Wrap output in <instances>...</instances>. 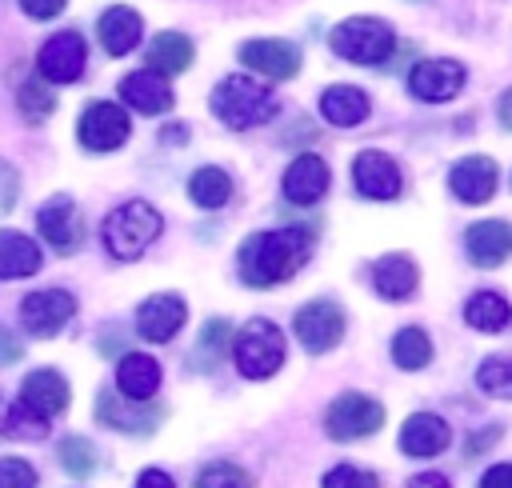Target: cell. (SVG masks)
Here are the masks:
<instances>
[{"mask_svg": "<svg viewBox=\"0 0 512 488\" xmlns=\"http://www.w3.org/2000/svg\"><path fill=\"white\" fill-rule=\"evenodd\" d=\"M308 248H312V236L304 228H268V232H256V236H248L240 244V256H236L240 280L248 288L284 284V280H292L304 268Z\"/></svg>", "mask_w": 512, "mask_h": 488, "instance_id": "6da1fadb", "label": "cell"}, {"mask_svg": "<svg viewBox=\"0 0 512 488\" xmlns=\"http://www.w3.org/2000/svg\"><path fill=\"white\" fill-rule=\"evenodd\" d=\"M212 112L228 128H256L276 116V96L252 76H224L212 88Z\"/></svg>", "mask_w": 512, "mask_h": 488, "instance_id": "7a4b0ae2", "label": "cell"}, {"mask_svg": "<svg viewBox=\"0 0 512 488\" xmlns=\"http://www.w3.org/2000/svg\"><path fill=\"white\" fill-rule=\"evenodd\" d=\"M160 228H164V220H160V212L148 200H128V204L108 212V220H104V248L116 260H136L160 236Z\"/></svg>", "mask_w": 512, "mask_h": 488, "instance_id": "3957f363", "label": "cell"}, {"mask_svg": "<svg viewBox=\"0 0 512 488\" xmlns=\"http://www.w3.org/2000/svg\"><path fill=\"white\" fill-rule=\"evenodd\" d=\"M328 44L336 56H344L352 64H384L396 52V32L376 16H352L332 28Z\"/></svg>", "mask_w": 512, "mask_h": 488, "instance_id": "277c9868", "label": "cell"}, {"mask_svg": "<svg viewBox=\"0 0 512 488\" xmlns=\"http://www.w3.org/2000/svg\"><path fill=\"white\" fill-rule=\"evenodd\" d=\"M232 356H236L240 376L264 380V376H272V372L284 364V332H280L272 320L256 316V320H248V324L236 332Z\"/></svg>", "mask_w": 512, "mask_h": 488, "instance_id": "5b68a950", "label": "cell"}, {"mask_svg": "<svg viewBox=\"0 0 512 488\" xmlns=\"http://www.w3.org/2000/svg\"><path fill=\"white\" fill-rule=\"evenodd\" d=\"M380 424H384V408H380V400H372L364 392L336 396L324 416V432L332 440H364V436L380 432Z\"/></svg>", "mask_w": 512, "mask_h": 488, "instance_id": "8992f818", "label": "cell"}, {"mask_svg": "<svg viewBox=\"0 0 512 488\" xmlns=\"http://www.w3.org/2000/svg\"><path fill=\"white\" fill-rule=\"evenodd\" d=\"M84 60H88L84 36L72 32V28H64V32H56V36H48V40L40 44V52H36V72H40V80H48V84H72V80H80Z\"/></svg>", "mask_w": 512, "mask_h": 488, "instance_id": "52a82bcc", "label": "cell"}, {"mask_svg": "<svg viewBox=\"0 0 512 488\" xmlns=\"http://www.w3.org/2000/svg\"><path fill=\"white\" fill-rule=\"evenodd\" d=\"M128 132H132L128 112L120 104H112V100L88 104L84 116H80V124H76V136H80V144L88 152H112V148H120L128 140Z\"/></svg>", "mask_w": 512, "mask_h": 488, "instance_id": "ba28073f", "label": "cell"}, {"mask_svg": "<svg viewBox=\"0 0 512 488\" xmlns=\"http://www.w3.org/2000/svg\"><path fill=\"white\" fill-rule=\"evenodd\" d=\"M292 332H296V340H300L312 356H320V352H328V348L340 344V336H344V312H340V304H332V300H308V304L296 312Z\"/></svg>", "mask_w": 512, "mask_h": 488, "instance_id": "9c48e42d", "label": "cell"}, {"mask_svg": "<svg viewBox=\"0 0 512 488\" xmlns=\"http://www.w3.org/2000/svg\"><path fill=\"white\" fill-rule=\"evenodd\" d=\"M72 316H76V296L64 292V288L28 292L24 304H20V324H24L32 336H56Z\"/></svg>", "mask_w": 512, "mask_h": 488, "instance_id": "30bf717a", "label": "cell"}, {"mask_svg": "<svg viewBox=\"0 0 512 488\" xmlns=\"http://www.w3.org/2000/svg\"><path fill=\"white\" fill-rule=\"evenodd\" d=\"M36 228H40V236L48 240V248L60 252V256L76 252L80 240H84V220H80V208H76L72 196H52L48 204H40Z\"/></svg>", "mask_w": 512, "mask_h": 488, "instance_id": "8fae6325", "label": "cell"}, {"mask_svg": "<svg viewBox=\"0 0 512 488\" xmlns=\"http://www.w3.org/2000/svg\"><path fill=\"white\" fill-rule=\"evenodd\" d=\"M460 88H464V64H460V60H448V56L420 60V64L408 72V92H412L416 100L444 104V100H452Z\"/></svg>", "mask_w": 512, "mask_h": 488, "instance_id": "7c38bea8", "label": "cell"}, {"mask_svg": "<svg viewBox=\"0 0 512 488\" xmlns=\"http://www.w3.org/2000/svg\"><path fill=\"white\" fill-rule=\"evenodd\" d=\"M352 180H356L360 196H368V200H392V196H400V188H404V176H400L396 160H392L388 152H376V148H368V152L356 156Z\"/></svg>", "mask_w": 512, "mask_h": 488, "instance_id": "4fadbf2b", "label": "cell"}, {"mask_svg": "<svg viewBox=\"0 0 512 488\" xmlns=\"http://www.w3.org/2000/svg\"><path fill=\"white\" fill-rule=\"evenodd\" d=\"M496 184H500V168H496V160H488V156H464V160H456L452 172H448V188H452V196L464 200V204H484V200H492V196H496Z\"/></svg>", "mask_w": 512, "mask_h": 488, "instance_id": "5bb4252c", "label": "cell"}, {"mask_svg": "<svg viewBox=\"0 0 512 488\" xmlns=\"http://www.w3.org/2000/svg\"><path fill=\"white\" fill-rule=\"evenodd\" d=\"M184 316H188V304L176 292H156L136 308V328L144 340L164 344L184 328Z\"/></svg>", "mask_w": 512, "mask_h": 488, "instance_id": "9a60e30c", "label": "cell"}, {"mask_svg": "<svg viewBox=\"0 0 512 488\" xmlns=\"http://www.w3.org/2000/svg\"><path fill=\"white\" fill-rule=\"evenodd\" d=\"M240 64L268 80H292L300 68V48L288 40H248L240 44Z\"/></svg>", "mask_w": 512, "mask_h": 488, "instance_id": "2e32d148", "label": "cell"}, {"mask_svg": "<svg viewBox=\"0 0 512 488\" xmlns=\"http://www.w3.org/2000/svg\"><path fill=\"white\" fill-rule=\"evenodd\" d=\"M464 252L476 268H496L512 256V224L508 220H476L464 232Z\"/></svg>", "mask_w": 512, "mask_h": 488, "instance_id": "e0dca14e", "label": "cell"}, {"mask_svg": "<svg viewBox=\"0 0 512 488\" xmlns=\"http://www.w3.org/2000/svg\"><path fill=\"white\" fill-rule=\"evenodd\" d=\"M120 100H124L128 108L144 112V116H160V112H168V108H172L168 76H164V72H152V68L132 72V76H124V80H120Z\"/></svg>", "mask_w": 512, "mask_h": 488, "instance_id": "ac0fdd59", "label": "cell"}, {"mask_svg": "<svg viewBox=\"0 0 512 488\" xmlns=\"http://www.w3.org/2000/svg\"><path fill=\"white\" fill-rule=\"evenodd\" d=\"M20 404L52 420V416H60L68 408V380L56 368H36L20 384Z\"/></svg>", "mask_w": 512, "mask_h": 488, "instance_id": "d6986e66", "label": "cell"}, {"mask_svg": "<svg viewBox=\"0 0 512 488\" xmlns=\"http://www.w3.org/2000/svg\"><path fill=\"white\" fill-rule=\"evenodd\" d=\"M96 36H100V44H104L108 56H128V52L140 44V36H144V20H140V12L128 8V4H112V8L100 16Z\"/></svg>", "mask_w": 512, "mask_h": 488, "instance_id": "ffe728a7", "label": "cell"}, {"mask_svg": "<svg viewBox=\"0 0 512 488\" xmlns=\"http://www.w3.org/2000/svg\"><path fill=\"white\" fill-rule=\"evenodd\" d=\"M448 440H452V428L440 416H432V412H412L404 420V428H400V452H408L416 460L444 452Z\"/></svg>", "mask_w": 512, "mask_h": 488, "instance_id": "44dd1931", "label": "cell"}, {"mask_svg": "<svg viewBox=\"0 0 512 488\" xmlns=\"http://www.w3.org/2000/svg\"><path fill=\"white\" fill-rule=\"evenodd\" d=\"M328 164L320 160V156H312V152H304V156H296L292 164H288V172H284V196L292 200V204H316L324 192H328Z\"/></svg>", "mask_w": 512, "mask_h": 488, "instance_id": "7402d4cb", "label": "cell"}, {"mask_svg": "<svg viewBox=\"0 0 512 488\" xmlns=\"http://www.w3.org/2000/svg\"><path fill=\"white\" fill-rule=\"evenodd\" d=\"M416 284H420V268L400 252H388L372 264V288L384 300H408L416 292Z\"/></svg>", "mask_w": 512, "mask_h": 488, "instance_id": "603a6c76", "label": "cell"}, {"mask_svg": "<svg viewBox=\"0 0 512 488\" xmlns=\"http://www.w3.org/2000/svg\"><path fill=\"white\" fill-rule=\"evenodd\" d=\"M160 388V364L144 352H128L116 368V392L124 400H152Z\"/></svg>", "mask_w": 512, "mask_h": 488, "instance_id": "cb8c5ba5", "label": "cell"}, {"mask_svg": "<svg viewBox=\"0 0 512 488\" xmlns=\"http://www.w3.org/2000/svg\"><path fill=\"white\" fill-rule=\"evenodd\" d=\"M40 264H44V256L32 236L0 228V280H24V276L40 272Z\"/></svg>", "mask_w": 512, "mask_h": 488, "instance_id": "d4e9b609", "label": "cell"}, {"mask_svg": "<svg viewBox=\"0 0 512 488\" xmlns=\"http://www.w3.org/2000/svg\"><path fill=\"white\" fill-rule=\"evenodd\" d=\"M96 416H100V424H108V428H120V432H132V436H144V432H152L156 424H160V416H164V408H144V400H140V408H128V404H120L116 396H108V392H100V400H96Z\"/></svg>", "mask_w": 512, "mask_h": 488, "instance_id": "484cf974", "label": "cell"}, {"mask_svg": "<svg viewBox=\"0 0 512 488\" xmlns=\"http://www.w3.org/2000/svg\"><path fill=\"white\" fill-rule=\"evenodd\" d=\"M320 116L336 128H356L368 116V96L356 84H332L320 96Z\"/></svg>", "mask_w": 512, "mask_h": 488, "instance_id": "4316f807", "label": "cell"}, {"mask_svg": "<svg viewBox=\"0 0 512 488\" xmlns=\"http://www.w3.org/2000/svg\"><path fill=\"white\" fill-rule=\"evenodd\" d=\"M192 64V40L180 36V32H160L152 36L148 44V68L152 72H164V76H176Z\"/></svg>", "mask_w": 512, "mask_h": 488, "instance_id": "83f0119b", "label": "cell"}, {"mask_svg": "<svg viewBox=\"0 0 512 488\" xmlns=\"http://www.w3.org/2000/svg\"><path fill=\"white\" fill-rule=\"evenodd\" d=\"M188 196H192V204H200V208H224V204L232 200V176H228L224 168H216V164H204V168L192 172Z\"/></svg>", "mask_w": 512, "mask_h": 488, "instance_id": "f1b7e54d", "label": "cell"}, {"mask_svg": "<svg viewBox=\"0 0 512 488\" xmlns=\"http://www.w3.org/2000/svg\"><path fill=\"white\" fill-rule=\"evenodd\" d=\"M464 320H468L476 332H500V328L512 320V304H508L500 292H476V296L464 304Z\"/></svg>", "mask_w": 512, "mask_h": 488, "instance_id": "f546056e", "label": "cell"}, {"mask_svg": "<svg viewBox=\"0 0 512 488\" xmlns=\"http://www.w3.org/2000/svg\"><path fill=\"white\" fill-rule=\"evenodd\" d=\"M392 360H396V368H404V372H420V368L432 360V340H428L420 328H400V332L392 336Z\"/></svg>", "mask_w": 512, "mask_h": 488, "instance_id": "4dcf8cb0", "label": "cell"}, {"mask_svg": "<svg viewBox=\"0 0 512 488\" xmlns=\"http://www.w3.org/2000/svg\"><path fill=\"white\" fill-rule=\"evenodd\" d=\"M476 384H480V392H488V396H496V400H512V360L488 356V360L476 368Z\"/></svg>", "mask_w": 512, "mask_h": 488, "instance_id": "1f68e13d", "label": "cell"}, {"mask_svg": "<svg viewBox=\"0 0 512 488\" xmlns=\"http://www.w3.org/2000/svg\"><path fill=\"white\" fill-rule=\"evenodd\" d=\"M60 464H64V472L68 476H92L96 472V448H92V440H84V436H64L60 440Z\"/></svg>", "mask_w": 512, "mask_h": 488, "instance_id": "d6a6232c", "label": "cell"}, {"mask_svg": "<svg viewBox=\"0 0 512 488\" xmlns=\"http://www.w3.org/2000/svg\"><path fill=\"white\" fill-rule=\"evenodd\" d=\"M196 488H252V480H248V472H244L240 464H232V460H212V464L200 468Z\"/></svg>", "mask_w": 512, "mask_h": 488, "instance_id": "836d02e7", "label": "cell"}, {"mask_svg": "<svg viewBox=\"0 0 512 488\" xmlns=\"http://www.w3.org/2000/svg\"><path fill=\"white\" fill-rule=\"evenodd\" d=\"M16 104H20V112L32 120V124H40L52 108H56V100H52V92L40 84V80H28L20 92H16Z\"/></svg>", "mask_w": 512, "mask_h": 488, "instance_id": "e575fe53", "label": "cell"}, {"mask_svg": "<svg viewBox=\"0 0 512 488\" xmlns=\"http://www.w3.org/2000/svg\"><path fill=\"white\" fill-rule=\"evenodd\" d=\"M320 488H380V484H376L372 472H364V468H356V464H336V468L324 472Z\"/></svg>", "mask_w": 512, "mask_h": 488, "instance_id": "d590c367", "label": "cell"}, {"mask_svg": "<svg viewBox=\"0 0 512 488\" xmlns=\"http://www.w3.org/2000/svg\"><path fill=\"white\" fill-rule=\"evenodd\" d=\"M8 432H16V436H44L48 432V416H40V412H32V408H24L20 400L12 404V412H8Z\"/></svg>", "mask_w": 512, "mask_h": 488, "instance_id": "8d00e7d4", "label": "cell"}, {"mask_svg": "<svg viewBox=\"0 0 512 488\" xmlns=\"http://www.w3.org/2000/svg\"><path fill=\"white\" fill-rule=\"evenodd\" d=\"M0 488H36V468L20 456H0Z\"/></svg>", "mask_w": 512, "mask_h": 488, "instance_id": "74e56055", "label": "cell"}, {"mask_svg": "<svg viewBox=\"0 0 512 488\" xmlns=\"http://www.w3.org/2000/svg\"><path fill=\"white\" fill-rule=\"evenodd\" d=\"M64 4H68V0H20V8H24L32 20H52V16L64 12Z\"/></svg>", "mask_w": 512, "mask_h": 488, "instance_id": "f35d334b", "label": "cell"}, {"mask_svg": "<svg viewBox=\"0 0 512 488\" xmlns=\"http://www.w3.org/2000/svg\"><path fill=\"white\" fill-rule=\"evenodd\" d=\"M224 340H228V324H224V320H212V324H204V332H200V344H204V348L220 352V348H224Z\"/></svg>", "mask_w": 512, "mask_h": 488, "instance_id": "ab89813d", "label": "cell"}, {"mask_svg": "<svg viewBox=\"0 0 512 488\" xmlns=\"http://www.w3.org/2000/svg\"><path fill=\"white\" fill-rule=\"evenodd\" d=\"M480 488H512V464H492L480 476Z\"/></svg>", "mask_w": 512, "mask_h": 488, "instance_id": "60d3db41", "label": "cell"}, {"mask_svg": "<svg viewBox=\"0 0 512 488\" xmlns=\"http://www.w3.org/2000/svg\"><path fill=\"white\" fill-rule=\"evenodd\" d=\"M136 488H176V484H172V476L164 468H144L136 476Z\"/></svg>", "mask_w": 512, "mask_h": 488, "instance_id": "b9f144b4", "label": "cell"}, {"mask_svg": "<svg viewBox=\"0 0 512 488\" xmlns=\"http://www.w3.org/2000/svg\"><path fill=\"white\" fill-rule=\"evenodd\" d=\"M20 352H24V348H20V340H16L12 332H4V328H0V364L20 360Z\"/></svg>", "mask_w": 512, "mask_h": 488, "instance_id": "7bdbcfd3", "label": "cell"}, {"mask_svg": "<svg viewBox=\"0 0 512 488\" xmlns=\"http://www.w3.org/2000/svg\"><path fill=\"white\" fill-rule=\"evenodd\" d=\"M408 488H452V484H448L440 472H420V476L408 480Z\"/></svg>", "mask_w": 512, "mask_h": 488, "instance_id": "ee69618b", "label": "cell"}, {"mask_svg": "<svg viewBox=\"0 0 512 488\" xmlns=\"http://www.w3.org/2000/svg\"><path fill=\"white\" fill-rule=\"evenodd\" d=\"M500 124H504V128L512 132V88H508V92L500 96Z\"/></svg>", "mask_w": 512, "mask_h": 488, "instance_id": "f6af8a7d", "label": "cell"}, {"mask_svg": "<svg viewBox=\"0 0 512 488\" xmlns=\"http://www.w3.org/2000/svg\"><path fill=\"white\" fill-rule=\"evenodd\" d=\"M184 132H188L184 124H176V128H164V140H184Z\"/></svg>", "mask_w": 512, "mask_h": 488, "instance_id": "bcb514c9", "label": "cell"}]
</instances>
